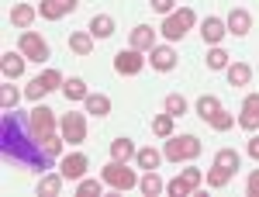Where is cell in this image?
Returning a JSON list of instances; mask_svg holds the SVG:
<instances>
[{"instance_id":"obj_1","label":"cell","mask_w":259,"mask_h":197,"mask_svg":"<svg viewBox=\"0 0 259 197\" xmlns=\"http://www.w3.org/2000/svg\"><path fill=\"white\" fill-rule=\"evenodd\" d=\"M200 149H204V145H200L197 135H169L162 156L169 159V163H190V159L200 156Z\"/></svg>"},{"instance_id":"obj_23","label":"cell","mask_w":259,"mask_h":197,"mask_svg":"<svg viewBox=\"0 0 259 197\" xmlns=\"http://www.w3.org/2000/svg\"><path fill=\"white\" fill-rule=\"evenodd\" d=\"M135 142L132 138H114L111 142V159H121V163H128V159H135Z\"/></svg>"},{"instance_id":"obj_5","label":"cell","mask_w":259,"mask_h":197,"mask_svg":"<svg viewBox=\"0 0 259 197\" xmlns=\"http://www.w3.org/2000/svg\"><path fill=\"white\" fill-rule=\"evenodd\" d=\"M18 52L24 56V59H31V62H45V59H52V52H49V42L41 38L38 31H21V38H18Z\"/></svg>"},{"instance_id":"obj_39","label":"cell","mask_w":259,"mask_h":197,"mask_svg":"<svg viewBox=\"0 0 259 197\" xmlns=\"http://www.w3.org/2000/svg\"><path fill=\"white\" fill-rule=\"evenodd\" d=\"M245 190H249V197H259V170H252V173H249V180H245Z\"/></svg>"},{"instance_id":"obj_24","label":"cell","mask_w":259,"mask_h":197,"mask_svg":"<svg viewBox=\"0 0 259 197\" xmlns=\"http://www.w3.org/2000/svg\"><path fill=\"white\" fill-rule=\"evenodd\" d=\"M69 49H73L76 56H90V52H94V35H90V31H73V35H69Z\"/></svg>"},{"instance_id":"obj_20","label":"cell","mask_w":259,"mask_h":197,"mask_svg":"<svg viewBox=\"0 0 259 197\" xmlns=\"http://www.w3.org/2000/svg\"><path fill=\"white\" fill-rule=\"evenodd\" d=\"M249 80H252V66L249 62H232L228 66V83L232 87H249Z\"/></svg>"},{"instance_id":"obj_27","label":"cell","mask_w":259,"mask_h":197,"mask_svg":"<svg viewBox=\"0 0 259 197\" xmlns=\"http://www.w3.org/2000/svg\"><path fill=\"white\" fill-rule=\"evenodd\" d=\"M135 163H139V170H156L162 163V152L152 149V145H149V149H139V152H135Z\"/></svg>"},{"instance_id":"obj_26","label":"cell","mask_w":259,"mask_h":197,"mask_svg":"<svg viewBox=\"0 0 259 197\" xmlns=\"http://www.w3.org/2000/svg\"><path fill=\"white\" fill-rule=\"evenodd\" d=\"M62 94H66V100H87V83H83L80 76H69L66 83H62Z\"/></svg>"},{"instance_id":"obj_29","label":"cell","mask_w":259,"mask_h":197,"mask_svg":"<svg viewBox=\"0 0 259 197\" xmlns=\"http://www.w3.org/2000/svg\"><path fill=\"white\" fill-rule=\"evenodd\" d=\"M239 152H235V149H218V152H214V166H225V170H232V173H235V170H239Z\"/></svg>"},{"instance_id":"obj_4","label":"cell","mask_w":259,"mask_h":197,"mask_svg":"<svg viewBox=\"0 0 259 197\" xmlns=\"http://www.w3.org/2000/svg\"><path fill=\"white\" fill-rule=\"evenodd\" d=\"M59 135L66 145H83L87 142V111H66L59 118Z\"/></svg>"},{"instance_id":"obj_30","label":"cell","mask_w":259,"mask_h":197,"mask_svg":"<svg viewBox=\"0 0 259 197\" xmlns=\"http://www.w3.org/2000/svg\"><path fill=\"white\" fill-rule=\"evenodd\" d=\"M232 177H235L232 170L214 166V170H207V187H214V190H218V187H228V183H232Z\"/></svg>"},{"instance_id":"obj_10","label":"cell","mask_w":259,"mask_h":197,"mask_svg":"<svg viewBox=\"0 0 259 197\" xmlns=\"http://www.w3.org/2000/svg\"><path fill=\"white\" fill-rule=\"evenodd\" d=\"M239 125L245 132H256L259 128V94H245L242 100V114H239Z\"/></svg>"},{"instance_id":"obj_25","label":"cell","mask_w":259,"mask_h":197,"mask_svg":"<svg viewBox=\"0 0 259 197\" xmlns=\"http://www.w3.org/2000/svg\"><path fill=\"white\" fill-rule=\"evenodd\" d=\"M218 111H221V100L214 97V94H200V97H197V114L204 121H211Z\"/></svg>"},{"instance_id":"obj_16","label":"cell","mask_w":259,"mask_h":197,"mask_svg":"<svg viewBox=\"0 0 259 197\" xmlns=\"http://www.w3.org/2000/svg\"><path fill=\"white\" fill-rule=\"evenodd\" d=\"M132 49H139V52H152V49H156V28H149V24L132 28Z\"/></svg>"},{"instance_id":"obj_36","label":"cell","mask_w":259,"mask_h":197,"mask_svg":"<svg viewBox=\"0 0 259 197\" xmlns=\"http://www.w3.org/2000/svg\"><path fill=\"white\" fill-rule=\"evenodd\" d=\"M235 121H239V118H232V114H228V111L221 107V111H218V114H214V118H211V121H207V125H211L214 132H228V128H232Z\"/></svg>"},{"instance_id":"obj_2","label":"cell","mask_w":259,"mask_h":197,"mask_svg":"<svg viewBox=\"0 0 259 197\" xmlns=\"http://www.w3.org/2000/svg\"><path fill=\"white\" fill-rule=\"evenodd\" d=\"M194 24H197V14H194L190 7H180L177 14H166V21H162L159 31H162V38H166V42H180Z\"/></svg>"},{"instance_id":"obj_15","label":"cell","mask_w":259,"mask_h":197,"mask_svg":"<svg viewBox=\"0 0 259 197\" xmlns=\"http://www.w3.org/2000/svg\"><path fill=\"white\" fill-rule=\"evenodd\" d=\"M24 56L21 52H4L0 56V73H4V80H18L21 73H24Z\"/></svg>"},{"instance_id":"obj_14","label":"cell","mask_w":259,"mask_h":197,"mask_svg":"<svg viewBox=\"0 0 259 197\" xmlns=\"http://www.w3.org/2000/svg\"><path fill=\"white\" fill-rule=\"evenodd\" d=\"M225 35H228V24H225L221 18H204V24H200V38L207 42V45H218Z\"/></svg>"},{"instance_id":"obj_17","label":"cell","mask_w":259,"mask_h":197,"mask_svg":"<svg viewBox=\"0 0 259 197\" xmlns=\"http://www.w3.org/2000/svg\"><path fill=\"white\" fill-rule=\"evenodd\" d=\"M35 18H38V7H31V4H14V7H11V24L21 28V31L31 28V21H35Z\"/></svg>"},{"instance_id":"obj_11","label":"cell","mask_w":259,"mask_h":197,"mask_svg":"<svg viewBox=\"0 0 259 197\" xmlns=\"http://www.w3.org/2000/svg\"><path fill=\"white\" fill-rule=\"evenodd\" d=\"M149 62H152V69L169 73V69H177V49H173V45H156V49L149 52Z\"/></svg>"},{"instance_id":"obj_19","label":"cell","mask_w":259,"mask_h":197,"mask_svg":"<svg viewBox=\"0 0 259 197\" xmlns=\"http://www.w3.org/2000/svg\"><path fill=\"white\" fill-rule=\"evenodd\" d=\"M87 31H90L94 38H111V35H114V18H111V14H94Z\"/></svg>"},{"instance_id":"obj_21","label":"cell","mask_w":259,"mask_h":197,"mask_svg":"<svg viewBox=\"0 0 259 197\" xmlns=\"http://www.w3.org/2000/svg\"><path fill=\"white\" fill-rule=\"evenodd\" d=\"M139 190L145 197H159L166 187H162V180H159V173H156V170H145V177L139 180Z\"/></svg>"},{"instance_id":"obj_13","label":"cell","mask_w":259,"mask_h":197,"mask_svg":"<svg viewBox=\"0 0 259 197\" xmlns=\"http://www.w3.org/2000/svg\"><path fill=\"white\" fill-rule=\"evenodd\" d=\"M225 24H228V35H249V31H252V14H249L245 7H235V11L225 18Z\"/></svg>"},{"instance_id":"obj_6","label":"cell","mask_w":259,"mask_h":197,"mask_svg":"<svg viewBox=\"0 0 259 197\" xmlns=\"http://www.w3.org/2000/svg\"><path fill=\"white\" fill-rule=\"evenodd\" d=\"M200 183H204V173L194 170V166H187V170H180V177L173 183H166V190H169V197H187V194H194Z\"/></svg>"},{"instance_id":"obj_31","label":"cell","mask_w":259,"mask_h":197,"mask_svg":"<svg viewBox=\"0 0 259 197\" xmlns=\"http://www.w3.org/2000/svg\"><path fill=\"white\" fill-rule=\"evenodd\" d=\"M18 100H21L18 87H11V80H7V83H4V90H0V107H4V111H14V107H18Z\"/></svg>"},{"instance_id":"obj_18","label":"cell","mask_w":259,"mask_h":197,"mask_svg":"<svg viewBox=\"0 0 259 197\" xmlns=\"http://www.w3.org/2000/svg\"><path fill=\"white\" fill-rule=\"evenodd\" d=\"M83 111L94 114V118H107V114H111V97H104V94H87Z\"/></svg>"},{"instance_id":"obj_35","label":"cell","mask_w":259,"mask_h":197,"mask_svg":"<svg viewBox=\"0 0 259 197\" xmlns=\"http://www.w3.org/2000/svg\"><path fill=\"white\" fill-rule=\"evenodd\" d=\"M166 114H173V118L187 114V97H180V94H169V97H166Z\"/></svg>"},{"instance_id":"obj_38","label":"cell","mask_w":259,"mask_h":197,"mask_svg":"<svg viewBox=\"0 0 259 197\" xmlns=\"http://www.w3.org/2000/svg\"><path fill=\"white\" fill-rule=\"evenodd\" d=\"M149 4H152V11H159L162 18L173 14V7H177V0H149Z\"/></svg>"},{"instance_id":"obj_28","label":"cell","mask_w":259,"mask_h":197,"mask_svg":"<svg viewBox=\"0 0 259 197\" xmlns=\"http://www.w3.org/2000/svg\"><path fill=\"white\" fill-rule=\"evenodd\" d=\"M204 59H207V69H228V66H232V62H228L232 56H228L221 45H211V52H207Z\"/></svg>"},{"instance_id":"obj_22","label":"cell","mask_w":259,"mask_h":197,"mask_svg":"<svg viewBox=\"0 0 259 197\" xmlns=\"http://www.w3.org/2000/svg\"><path fill=\"white\" fill-rule=\"evenodd\" d=\"M62 173H49V177L38 180V197H59L62 194Z\"/></svg>"},{"instance_id":"obj_9","label":"cell","mask_w":259,"mask_h":197,"mask_svg":"<svg viewBox=\"0 0 259 197\" xmlns=\"http://www.w3.org/2000/svg\"><path fill=\"white\" fill-rule=\"evenodd\" d=\"M76 4H80V0H41V4H38V14L45 21H59V18H66V14H73V11H76Z\"/></svg>"},{"instance_id":"obj_33","label":"cell","mask_w":259,"mask_h":197,"mask_svg":"<svg viewBox=\"0 0 259 197\" xmlns=\"http://www.w3.org/2000/svg\"><path fill=\"white\" fill-rule=\"evenodd\" d=\"M173 121H177L173 114H159V118L152 121V132H156L159 138H169L173 135Z\"/></svg>"},{"instance_id":"obj_3","label":"cell","mask_w":259,"mask_h":197,"mask_svg":"<svg viewBox=\"0 0 259 197\" xmlns=\"http://www.w3.org/2000/svg\"><path fill=\"white\" fill-rule=\"evenodd\" d=\"M100 180H104L107 187H114V190H132V187H139L135 170H128L121 159H111V163L100 170Z\"/></svg>"},{"instance_id":"obj_7","label":"cell","mask_w":259,"mask_h":197,"mask_svg":"<svg viewBox=\"0 0 259 197\" xmlns=\"http://www.w3.org/2000/svg\"><path fill=\"white\" fill-rule=\"evenodd\" d=\"M142 66H145V52H139V49H124V52H118L114 56V73L118 76H139Z\"/></svg>"},{"instance_id":"obj_8","label":"cell","mask_w":259,"mask_h":197,"mask_svg":"<svg viewBox=\"0 0 259 197\" xmlns=\"http://www.w3.org/2000/svg\"><path fill=\"white\" fill-rule=\"evenodd\" d=\"M28 125H31V135L41 142L45 135H52V132H56V111H52V107H45V104H38V107L28 114Z\"/></svg>"},{"instance_id":"obj_34","label":"cell","mask_w":259,"mask_h":197,"mask_svg":"<svg viewBox=\"0 0 259 197\" xmlns=\"http://www.w3.org/2000/svg\"><path fill=\"white\" fill-rule=\"evenodd\" d=\"M45 94H49V87H45V80H41V76H35L28 87H24V97H28V100H41Z\"/></svg>"},{"instance_id":"obj_37","label":"cell","mask_w":259,"mask_h":197,"mask_svg":"<svg viewBox=\"0 0 259 197\" xmlns=\"http://www.w3.org/2000/svg\"><path fill=\"white\" fill-rule=\"evenodd\" d=\"M100 180H80V187H76V194L80 197H100Z\"/></svg>"},{"instance_id":"obj_32","label":"cell","mask_w":259,"mask_h":197,"mask_svg":"<svg viewBox=\"0 0 259 197\" xmlns=\"http://www.w3.org/2000/svg\"><path fill=\"white\" fill-rule=\"evenodd\" d=\"M62 142H66V138L56 135V132H52V135H45V138H41V152H45L49 159H52V156H59V152H62Z\"/></svg>"},{"instance_id":"obj_40","label":"cell","mask_w":259,"mask_h":197,"mask_svg":"<svg viewBox=\"0 0 259 197\" xmlns=\"http://www.w3.org/2000/svg\"><path fill=\"white\" fill-rule=\"evenodd\" d=\"M249 156H252V159L259 163V135H252V138H249Z\"/></svg>"},{"instance_id":"obj_12","label":"cell","mask_w":259,"mask_h":197,"mask_svg":"<svg viewBox=\"0 0 259 197\" xmlns=\"http://www.w3.org/2000/svg\"><path fill=\"white\" fill-rule=\"evenodd\" d=\"M87 166H90V159L83 156V152H69V156L59 163V173L66 180H80L83 173H87Z\"/></svg>"}]
</instances>
